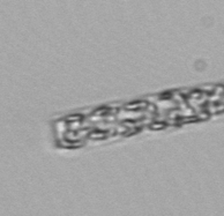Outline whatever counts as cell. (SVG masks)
I'll return each instance as SVG.
<instances>
[{
	"instance_id": "obj_3",
	"label": "cell",
	"mask_w": 224,
	"mask_h": 216,
	"mask_svg": "<svg viewBox=\"0 0 224 216\" xmlns=\"http://www.w3.org/2000/svg\"><path fill=\"white\" fill-rule=\"evenodd\" d=\"M90 137H104V133H99V134H95V133H91L89 135Z\"/></svg>"
},
{
	"instance_id": "obj_1",
	"label": "cell",
	"mask_w": 224,
	"mask_h": 216,
	"mask_svg": "<svg viewBox=\"0 0 224 216\" xmlns=\"http://www.w3.org/2000/svg\"><path fill=\"white\" fill-rule=\"evenodd\" d=\"M165 125L163 124V123H160V124H152L150 125V128H153V129H160V128H162V127H164Z\"/></svg>"
},
{
	"instance_id": "obj_2",
	"label": "cell",
	"mask_w": 224,
	"mask_h": 216,
	"mask_svg": "<svg viewBox=\"0 0 224 216\" xmlns=\"http://www.w3.org/2000/svg\"><path fill=\"white\" fill-rule=\"evenodd\" d=\"M67 120H80V116L76 114V116H69L67 117Z\"/></svg>"
}]
</instances>
